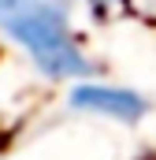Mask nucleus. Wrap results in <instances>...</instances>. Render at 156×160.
I'll list each match as a JSON object with an SVG mask.
<instances>
[{
	"instance_id": "nucleus-1",
	"label": "nucleus",
	"mask_w": 156,
	"mask_h": 160,
	"mask_svg": "<svg viewBox=\"0 0 156 160\" xmlns=\"http://www.w3.org/2000/svg\"><path fill=\"white\" fill-rule=\"evenodd\" d=\"M0 34H7L37 63V71L52 78H78L93 71L63 8L52 0H0Z\"/></svg>"
},
{
	"instance_id": "nucleus-2",
	"label": "nucleus",
	"mask_w": 156,
	"mask_h": 160,
	"mask_svg": "<svg viewBox=\"0 0 156 160\" xmlns=\"http://www.w3.org/2000/svg\"><path fill=\"white\" fill-rule=\"evenodd\" d=\"M71 108L78 112H97V116H112L123 123H138L149 112V101L134 89H123V86H93V82H82L71 89Z\"/></svg>"
}]
</instances>
